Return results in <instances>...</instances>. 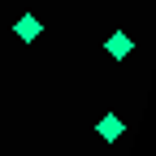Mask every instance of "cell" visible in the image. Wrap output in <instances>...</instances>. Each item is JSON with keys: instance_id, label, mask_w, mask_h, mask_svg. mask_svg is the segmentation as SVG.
Returning <instances> with one entry per match:
<instances>
[{"instance_id": "cell-1", "label": "cell", "mask_w": 156, "mask_h": 156, "mask_svg": "<svg viewBox=\"0 0 156 156\" xmlns=\"http://www.w3.org/2000/svg\"><path fill=\"white\" fill-rule=\"evenodd\" d=\"M104 52H108V56H113V61H126V56H130V52H134V39H130V35H126V30H113V35H108V39H104Z\"/></svg>"}, {"instance_id": "cell-2", "label": "cell", "mask_w": 156, "mask_h": 156, "mask_svg": "<svg viewBox=\"0 0 156 156\" xmlns=\"http://www.w3.org/2000/svg\"><path fill=\"white\" fill-rule=\"evenodd\" d=\"M13 35L22 39V44H35V39L44 35V22H39L35 13H22V17H17V22H13Z\"/></svg>"}, {"instance_id": "cell-3", "label": "cell", "mask_w": 156, "mask_h": 156, "mask_svg": "<svg viewBox=\"0 0 156 156\" xmlns=\"http://www.w3.org/2000/svg\"><path fill=\"white\" fill-rule=\"evenodd\" d=\"M95 134L113 143V139H122V134H126V122H122V117H117V113H104L100 122H95Z\"/></svg>"}]
</instances>
